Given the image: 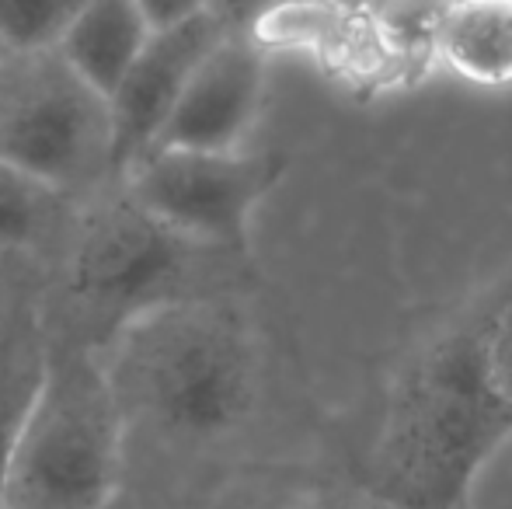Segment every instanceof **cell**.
<instances>
[{"label":"cell","instance_id":"12","mask_svg":"<svg viewBox=\"0 0 512 509\" xmlns=\"http://www.w3.org/2000/svg\"><path fill=\"white\" fill-rule=\"evenodd\" d=\"M77 203L46 182L0 161V252L21 258L56 255Z\"/></svg>","mask_w":512,"mask_h":509},{"label":"cell","instance_id":"2","mask_svg":"<svg viewBox=\"0 0 512 509\" xmlns=\"http://www.w3.org/2000/svg\"><path fill=\"white\" fill-rule=\"evenodd\" d=\"M98 356L126 433L143 429L164 447L230 440L262 394V342L237 293L143 314Z\"/></svg>","mask_w":512,"mask_h":509},{"label":"cell","instance_id":"18","mask_svg":"<svg viewBox=\"0 0 512 509\" xmlns=\"http://www.w3.org/2000/svg\"><path fill=\"white\" fill-rule=\"evenodd\" d=\"M11 53H14V49H11V46H7V42H4V39H0V63H4V60H7V56H11Z\"/></svg>","mask_w":512,"mask_h":509},{"label":"cell","instance_id":"8","mask_svg":"<svg viewBox=\"0 0 512 509\" xmlns=\"http://www.w3.org/2000/svg\"><path fill=\"white\" fill-rule=\"evenodd\" d=\"M223 32H230V21L216 4L182 25L150 32L147 46L140 49L129 74L108 98L115 182L157 143L192 70L199 67V60L216 46Z\"/></svg>","mask_w":512,"mask_h":509},{"label":"cell","instance_id":"3","mask_svg":"<svg viewBox=\"0 0 512 509\" xmlns=\"http://www.w3.org/2000/svg\"><path fill=\"white\" fill-rule=\"evenodd\" d=\"M512 415L481 367L478 318L418 353L391 394L377 447V499L387 509H460Z\"/></svg>","mask_w":512,"mask_h":509},{"label":"cell","instance_id":"9","mask_svg":"<svg viewBox=\"0 0 512 509\" xmlns=\"http://www.w3.org/2000/svg\"><path fill=\"white\" fill-rule=\"evenodd\" d=\"M429 39L457 81L478 91L512 88V0H443Z\"/></svg>","mask_w":512,"mask_h":509},{"label":"cell","instance_id":"4","mask_svg":"<svg viewBox=\"0 0 512 509\" xmlns=\"http://www.w3.org/2000/svg\"><path fill=\"white\" fill-rule=\"evenodd\" d=\"M126 440L102 356L46 332V363L14 443L0 509H108L122 482Z\"/></svg>","mask_w":512,"mask_h":509},{"label":"cell","instance_id":"13","mask_svg":"<svg viewBox=\"0 0 512 509\" xmlns=\"http://www.w3.org/2000/svg\"><path fill=\"white\" fill-rule=\"evenodd\" d=\"M84 0H0V39L11 49H46Z\"/></svg>","mask_w":512,"mask_h":509},{"label":"cell","instance_id":"7","mask_svg":"<svg viewBox=\"0 0 512 509\" xmlns=\"http://www.w3.org/2000/svg\"><path fill=\"white\" fill-rule=\"evenodd\" d=\"M269 88V56L230 28L199 60L150 150H241L258 126ZM147 150V154H150Z\"/></svg>","mask_w":512,"mask_h":509},{"label":"cell","instance_id":"6","mask_svg":"<svg viewBox=\"0 0 512 509\" xmlns=\"http://www.w3.org/2000/svg\"><path fill=\"white\" fill-rule=\"evenodd\" d=\"M286 175L269 150H150L119 185L178 234L223 252L251 255V224Z\"/></svg>","mask_w":512,"mask_h":509},{"label":"cell","instance_id":"15","mask_svg":"<svg viewBox=\"0 0 512 509\" xmlns=\"http://www.w3.org/2000/svg\"><path fill=\"white\" fill-rule=\"evenodd\" d=\"M133 4L143 11L150 28H168V25H182V21L209 11L216 0H133Z\"/></svg>","mask_w":512,"mask_h":509},{"label":"cell","instance_id":"1","mask_svg":"<svg viewBox=\"0 0 512 509\" xmlns=\"http://www.w3.org/2000/svg\"><path fill=\"white\" fill-rule=\"evenodd\" d=\"M248 258L185 238L112 182L81 199L70 217L39 293L42 325L105 353L143 314L237 293Z\"/></svg>","mask_w":512,"mask_h":509},{"label":"cell","instance_id":"16","mask_svg":"<svg viewBox=\"0 0 512 509\" xmlns=\"http://www.w3.org/2000/svg\"><path fill=\"white\" fill-rule=\"evenodd\" d=\"M32 258H21L11 252H0V311L18 297L21 290H28L32 283V272H28Z\"/></svg>","mask_w":512,"mask_h":509},{"label":"cell","instance_id":"5","mask_svg":"<svg viewBox=\"0 0 512 509\" xmlns=\"http://www.w3.org/2000/svg\"><path fill=\"white\" fill-rule=\"evenodd\" d=\"M0 161L70 199L115 182L108 102L53 46L0 63Z\"/></svg>","mask_w":512,"mask_h":509},{"label":"cell","instance_id":"11","mask_svg":"<svg viewBox=\"0 0 512 509\" xmlns=\"http://www.w3.org/2000/svg\"><path fill=\"white\" fill-rule=\"evenodd\" d=\"M39 293L42 283L28 286L0 311V496H4L21 422L46 363V325H42Z\"/></svg>","mask_w":512,"mask_h":509},{"label":"cell","instance_id":"14","mask_svg":"<svg viewBox=\"0 0 512 509\" xmlns=\"http://www.w3.org/2000/svg\"><path fill=\"white\" fill-rule=\"evenodd\" d=\"M478 346L488 384L512 415V297L499 300L478 318Z\"/></svg>","mask_w":512,"mask_h":509},{"label":"cell","instance_id":"10","mask_svg":"<svg viewBox=\"0 0 512 509\" xmlns=\"http://www.w3.org/2000/svg\"><path fill=\"white\" fill-rule=\"evenodd\" d=\"M150 21L133 0H84L63 25L53 49L91 91L112 98L140 49L150 39Z\"/></svg>","mask_w":512,"mask_h":509},{"label":"cell","instance_id":"17","mask_svg":"<svg viewBox=\"0 0 512 509\" xmlns=\"http://www.w3.org/2000/svg\"><path fill=\"white\" fill-rule=\"evenodd\" d=\"M269 509H370L359 503H345V499H331V496H286L279 503H269ZM387 509V506H380Z\"/></svg>","mask_w":512,"mask_h":509}]
</instances>
